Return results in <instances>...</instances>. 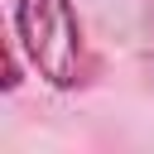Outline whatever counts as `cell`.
Returning a JSON list of instances; mask_svg holds the SVG:
<instances>
[{"label":"cell","mask_w":154,"mask_h":154,"mask_svg":"<svg viewBox=\"0 0 154 154\" xmlns=\"http://www.w3.org/2000/svg\"><path fill=\"white\" fill-rule=\"evenodd\" d=\"M14 43L48 87L67 91L82 82V19L72 0H14Z\"/></svg>","instance_id":"1"}]
</instances>
